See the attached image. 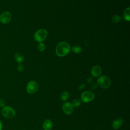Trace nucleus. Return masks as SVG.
<instances>
[{
  "label": "nucleus",
  "mask_w": 130,
  "mask_h": 130,
  "mask_svg": "<svg viewBox=\"0 0 130 130\" xmlns=\"http://www.w3.org/2000/svg\"><path fill=\"white\" fill-rule=\"evenodd\" d=\"M71 50L70 45L67 42H59L55 48V53L59 57L67 55Z\"/></svg>",
  "instance_id": "f257e3e1"
},
{
  "label": "nucleus",
  "mask_w": 130,
  "mask_h": 130,
  "mask_svg": "<svg viewBox=\"0 0 130 130\" xmlns=\"http://www.w3.org/2000/svg\"><path fill=\"white\" fill-rule=\"evenodd\" d=\"M111 80L107 76L103 75L97 80V84L102 88L107 89L111 86Z\"/></svg>",
  "instance_id": "f03ea898"
},
{
  "label": "nucleus",
  "mask_w": 130,
  "mask_h": 130,
  "mask_svg": "<svg viewBox=\"0 0 130 130\" xmlns=\"http://www.w3.org/2000/svg\"><path fill=\"white\" fill-rule=\"evenodd\" d=\"M47 31L45 29H40L36 31L34 35V38L35 40L39 42H42L44 41L47 36Z\"/></svg>",
  "instance_id": "7ed1b4c3"
},
{
  "label": "nucleus",
  "mask_w": 130,
  "mask_h": 130,
  "mask_svg": "<svg viewBox=\"0 0 130 130\" xmlns=\"http://www.w3.org/2000/svg\"><path fill=\"white\" fill-rule=\"evenodd\" d=\"M2 115L9 119L13 118L16 115V112L14 109L9 106H5L2 110L1 111Z\"/></svg>",
  "instance_id": "20e7f679"
},
{
  "label": "nucleus",
  "mask_w": 130,
  "mask_h": 130,
  "mask_svg": "<svg viewBox=\"0 0 130 130\" xmlns=\"http://www.w3.org/2000/svg\"><path fill=\"white\" fill-rule=\"evenodd\" d=\"M39 89V84L35 81H30L27 84L26 90L29 94L36 93Z\"/></svg>",
  "instance_id": "39448f33"
},
{
  "label": "nucleus",
  "mask_w": 130,
  "mask_h": 130,
  "mask_svg": "<svg viewBox=\"0 0 130 130\" xmlns=\"http://www.w3.org/2000/svg\"><path fill=\"white\" fill-rule=\"evenodd\" d=\"M81 98L82 102L89 103L94 99V94L91 91L87 90L82 92L81 95Z\"/></svg>",
  "instance_id": "423d86ee"
},
{
  "label": "nucleus",
  "mask_w": 130,
  "mask_h": 130,
  "mask_svg": "<svg viewBox=\"0 0 130 130\" xmlns=\"http://www.w3.org/2000/svg\"><path fill=\"white\" fill-rule=\"evenodd\" d=\"M12 18L11 14L8 11H6L2 13L0 15V22L3 24H7L9 23Z\"/></svg>",
  "instance_id": "0eeeda50"
},
{
  "label": "nucleus",
  "mask_w": 130,
  "mask_h": 130,
  "mask_svg": "<svg viewBox=\"0 0 130 130\" xmlns=\"http://www.w3.org/2000/svg\"><path fill=\"white\" fill-rule=\"evenodd\" d=\"M62 108L64 113L67 115H70L73 111V106L69 102H64L63 103Z\"/></svg>",
  "instance_id": "6e6552de"
},
{
  "label": "nucleus",
  "mask_w": 130,
  "mask_h": 130,
  "mask_svg": "<svg viewBox=\"0 0 130 130\" xmlns=\"http://www.w3.org/2000/svg\"><path fill=\"white\" fill-rule=\"evenodd\" d=\"M102 73V69L100 66L96 65L93 66L91 70V74L93 77H98L101 75Z\"/></svg>",
  "instance_id": "1a4fd4ad"
},
{
  "label": "nucleus",
  "mask_w": 130,
  "mask_h": 130,
  "mask_svg": "<svg viewBox=\"0 0 130 130\" xmlns=\"http://www.w3.org/2000/svg\"><path fill=\"white\" fill-rule=\"evenodd\" d=\"M123 122V119L121 117L117 118L114 119L112 121V126L114 129H118L121 127Z\"/></svg>",
  "instance_id": "9d476101"
},
{
  "label": "nucleus",
  "mask_w": 130,
  "mask_h": 130,
  "mask_svg": "<svg viewBox=\"0 0 130 130\" xmlns=\"http://www.w3.org/2000/svg\"><path fill=\"white\" fill-rule=\"evenodd\" d=\"M53 126V123L51 120H45L43 124V128L44 130H51Z\"/></svg>",
  "instance_id": "9b49d317"
},
{
  "label": "nucleus",
  "mask_w": 130,
  "mask_h": 130,
  "mask_svg": "<svg viewBox=\"0 0 130 130\" xmlns=\"http://www.w3.org/2000/svg\"><path fill=\"white\" fill-rule=\"evenodd\" d=\"M14 59L17 62L20 63L24 60V56L20 53H17L14 55Z\"/></svg>",
  "instance_id": "f8f14e48"
},
{
  "label": "nucleus",
  "mask_w": 130,
  "mask_h": 130,
  "mask_svg": "<svg viewBox=\"0 0 130 130\" xmlns=\"http://www.w3.org/2000/svg\"><path fill=\"white\" fill-rule=\"evenodd\" d=\"M129 13H130V9L129 7H127L125 9L123 13V18L127 21H129L130 20Z\"/></svg>",
  "instance_id": "ddd939ff"
},
{
  "label": "nucleus",
  "mask_w": 130,
  "mask_h": 130,
  "mask_svg": "<svg viewBox=\"0 0 130 130\" xmlns=\"http://www.w3.org/2000/svg\"><path fill=\"white\" fill-rule=\"evenodd\" d=\"M72 50L73 52L75 54H79L82 51V48L80 46L75 45L72 47Z\"/></svg>",
  "instance_id": "4468645a"
},
{
  "label": "nucleus",
  "mask_w": 130,
  "mask_h": 130,
  "mask_svg": "<svg viewBox=\"0 0 130 130\" xmlns=\"http://www.w3.org/2000/svg\"><path fill=\"white\" fill-rule=\"evenodd\" d=\"M69 98V93L68 91H64L61 93L60 95V98L62 101H66Z\"/></svg>",
  "instance_id": "2eb2a0df"
},
{
  "label": "nucleus",
  "mask_w": 130,
  "mask_h": 130,
  "mask_svg": "<svg viewBox=\"0 0 130 130\" xmlns=\"http://www.w3.org/2000/svg\"><path fill=\"white\" fill-rule=\"evenodd\" d=\"M111 20L113 23H117L121 21V17L118 15H114L113 16H112Z\"/></svg>",
  "instance_id": "dca6fc26"
},
{
  "label": "nucleus",
  "mask_w": 130,
  "mask_h": 130,
  "mask_svg": "<svg viewBox=\"0 0 130 130\" xmlns=\"http://www.w3.org/2000/svg\"><path fill=\"white\" fill-rule=\"evenodd\" d=\"M37 48L38 49V50L39 51L42 52L44 51L45 50L46 48V45L44 43H43V42H40L39 43V44L38 45V47Z\"/></svg>",
  "instance_id": "f3484780"
},
{
  "label": "nucleus",
  "mask_w": 130,
  "mask_h": 130,
  "mask_svg": "<svg viewBox=\"0 0 130 130\" xmlns=\"http://www.w3.org/2000/svg\"><path fill=\"white\" fill-rule=\"evenodd\" d=\"M81 104V101L79 99H74L72 103V105L73 107H77L80 106Z\"/></svg>",
  "instance_id": "a211bd4d"
},
{
  "label": "nucleus",
  "mask_w": 130,
  "mask_h": 130,
  "mask_svg": "<svg viewBox=\"0 0 130 130\" xmlns=\"http://www.w3.org/2000/svg\"><path fill=\"white\" fill-rule=\"evenodd\" d=\"M17 70L19 72H22L24 70V66L21 63H19L17 66Z\"/></svg>",
  "instance_id": "6ab92c4d"
},
{
  "label": "nucleus",
  "mask_w": 130,
  "mask_h": 130,
  "mask_svg": "<svg viewBox=\"0 0 130 130\" xmlns=\"http://www.w3.org/2000/svg\"><path fill=\"white\" fill-rule=\"evenodd\" d=\"M5 106V102L3 99H0V107H4Z\"/></svg>",
  "instance_id": "aec40b11"
},
{
  "label": "nucleus",
  "mask_w": 130,
  "mask_h": 130,
  "mask_svg": "<svg viewBox=\"0 0 130 130\" xmlns=\"http://www.w3.org/2000/svg\"><path fill=\"white\" fill-rule=\"evenodd\" d=\"M86 81H87V83H90V82L92 81V77H89L87 79Z\"/></svg>",
  "instance_id": "412c9836"
},
{
  "label": "nucleus",
  "mask_w": 130,
  "mask_h": 130,
  "mask_svg": "<svg viewBox=\"0 0 130 130\" xmlns=\"http://www.w3.org/2000/svg\"><path fill=\"white\" fill-rule=\"evenodd\" d=\"M97 85H98V84H96V83H93V84H92V85H91V88L92 89H95L96 87H97Z\"/></svg>",
  "instance_id": "4be33fe9"
},
{
  "label": "nucleus",
  "mask_w": 130,
  "mask_h": 130,
  "mask_svg": "<svg viewBox=\"0 0 130 130\" xmlns=\"http://www.w3.org/2000/svg\"><path fill=\"white\" fill-rule=\"evenodd\" d=\"M85 86V85L84 84H82V85H81L80 86H79V89H82V88H83Z\"/></svg>",
  "instance_id": "5701e85b"
},
{
  "label": "nucleus",
  "mask_w": 130,
  "mask_h": 130,
  "mask_svg": "<svg viewBox=\"0 0 130 130\" xmlns=\"http://www.w3.org/2000/svg\"><path fill=\"white\" fill-rule=\"evenodd\" d=\"M3 123H2V121L0 120V130H2V129H3Z\"/></svg>",
  "instance_id": "b1692460"
},
{
  "label": "nucleus",
  "mask_w": 130,
  "mask_h": 130,
  "mask_svg": "<svg viewBox=\"0 0 130 130\" xmlns=\"http://www.w3.org/2000/svg\"><path fill=\"white\" fill-rule=\"evenodd\" d=\"M0 58H1V56H0Z\"/></svg>",
  "instance_id": "393cba45"
}]
</instances>
